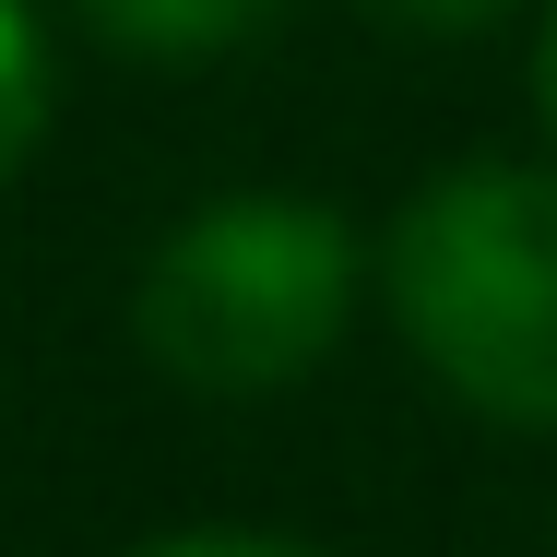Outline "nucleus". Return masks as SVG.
<instances>
[{
    "label": "nucleus",
    "instance_id": "1",
    "mask_svg": "<svg viewBox=\"0 0 557 557\" xmlns=\"http://www.w3.org/2000/svg\"><path fill=\"white\" fill-rule=\"evenodd\" d=\"M392 321L498 428H557V178L450 166L380 249Z\"/></svg>",
    "mask_w": 557,
    "mask_h": 557
},
{
    "label": "nucleus",
    "instance_id": "2",
    "mask_svg": "<svg viewBox=\"0 0 557 557\" xmlns=\"http://www.w3.org/2000/svg\"><path fill=\"white\" fill-rule=\"evenodd\" d=\"M356 309V237L333 202H285V190H249L190 214L154 273H143V356L214 404L249 392H285L297 368H321Z\"/></svg>",
    "mask_w": 557,
    "mask_h": 557
},
{
    "label": "nucleus",
    "instance_id": "3",
    "mask_svg": "<svg viewBox=\"0 0 557 557\" xmlns=\"http://www.w3.org/2000/svg\"><path fill=\"white\" fill-rule=\"evenodd\" d=\"M84 12H96V36L143 48V60H214L273 24V0H84Z\"/></svg>",
    "mask_w": 557,
    "mask_h": 557
},
{
    "label": "nucleus",
    "instance_id": "4",
    "mask_svg": "<svg viewBox=\"0 0 557 557\" xmlns=\"http://www.w3.org/2000/svg\"><path fill=\"white\" fill-rule=\"evenodd\" d=\"M36 131H48V36L24 0H0V178L36 154Z\"/></svg>",
    "mask_w": 557,
    "mask_h": 557
},
{
    "label": "nucleus",
    "instance_id": "5",
    "mask_svg": "<svg viewBox=\"0 0 557 557\" xmlns=\"http://www.w3.org/2000/svg\"><path fill=\"white\" fill-rule=\"evenodd\" d=\"M356 12H380V24H404V36H474V24H498L510 0H356Z\"/></svg>",
    "mask_w": 557,
    "mask_h": 557
},
{
    "label": "nucleus",
    "instance_id": "6",
    "mask_svg": "<svg viewBox=\"0 0 557 557\" xmlns=\"http://www.w3.org/2000/svg\"><path fill=\"white\" fill-rule=\"evenodd\" d=\"M143 557H309V546H273V534H166Z\"/></svg>",
    "mask_w": 557,
    "mask_h": 557
},
{
    "label": "nucleus",
    "instance_id": "7",
    "mask_svg": "<svg viewBox=\"0 0 557 557\" xmlns=\"http://www.w3.org/2000/svg\"><path fill=\"white\" fill-rule=\"evenodd\" d=\"M534 108H546V131H557V12H546V48H534Z\"/></svg>",
    "mask_w": 557,
    "mask_h": 557
}]
</instances>
